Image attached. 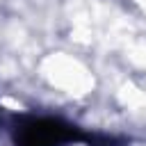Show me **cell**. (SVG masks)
Masks as SVG:
<instances>
[{
    "instance_id": "cell-1",
    "label": "cell",
    "mask_w": 146,
    "mask_h": 146,
    "mask_svg": "<svg viewBox=\"0 0 146 146\" xmlns=\"http://www.w3.org/2000/svg\"><path fill=\"white\" fill-rule=\"evenodd\" d=\"M71 137H75V130L52 119H27L16 132L18 146H55Z\"/></svg>"
}]
</instances>
